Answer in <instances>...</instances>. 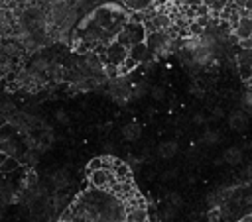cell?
<instances>
[{
  "label": "cell",
  "mask_w": 252,
  "mask_h": 222,
  "mask_svg": "<svg viewBox=\"0 0 252 222\" xmlns=\"http://www.w3.org/2000/svg\"><path fill=\"white\" fill-rule=\"evenodd\" d=\"M124 222H148V212L142 204L126 206V220Z\"/></svg>",
  "instance_id": "cell-4"
},
{
  "label": "cell",
  "mask_w": 252,
  "mask_h": 222,
  "mask_svg": "<svg viewBox=\"0 0 252 222\" xmlns=\"http://www.w3.org/2000/svg\"><path fill=\"white\" fill-rule=\"evenodd\" d=\"M49 185H51V189L53 191H65L69 185H71V175H69V171L67 169H57L55 173H51L49 175Z\"/></svg>",
  "instance_id": "cell-3"
},
{
  "label": "cell",
  "mask_w": 252,
  "mask_h": 222,
  "mask_svg": "<svg viewBox=\"0 0 252 222\" xmlns=\"http://www.w3.org/2000/svg\"><path fill=\"white\" fill-rule=\"evenodd\" d=\"M219 141H220V132H217V130H207L201 136V143H205V145H215Z\"/></svg>",
  "instance_id": "cell-11"
},
{
  "label": "cell",
  "mask_w": 252,
  "mask_h": 222,
  "mask_svg": "<svg viewBox=\"0 0 252 222\" xmlns=\"http://www.w3.org/2000/svg\"><path fill=\"white\" fill-rule=\"evenodd\" d=\"M51 2H53V0H51ZM55 2H61V0H55Z\"/></svg>",
  "instance_id": "cell-23"
},
{
  "label": "cell",
  "mask_w": 252,
  "mask_h": 222,
  "mask_svg": "<svg viewBox=\"0 0 252 222\" xmlns=\"http://www.w3.org/2000/svg\"><path fill=\"white\" fill-rule=\"evenodd\" d=\"M128 53H130V47H126L124 43H120L118 39L112 41L106 49H104V55H106V65H114V67H120L126 59H128Z\"/></svg>",
  "instance_id": "cell-1"
},
{
  "label": "cell",
  "mask_w": 252,
  "mask_h": 222,
  "mask_svg": "<svg viewBox=\"0 0 252 222\" xmlns=\"http://www.w3.org/2000/svg\"><path fill=\"white\" fill-rule=\"evenodd\" d=\"M240 222H252V212H250V214H244V216L240 218Z\"/></svg>",
  "instance_id": "cell-19"
},
{
  "label": "cell",
  "mask_w": 252,
  "mask_h": 222,
  "mask_svg": "<svg viewBox=\"0 0 252 222\" xmlns=\"http://www.w3.org/2000/svg\"><path fill=\"white\" fill-rule=\"evenodd\" d=\"M108 163H110V157H94L89 161L87 169L89 171H96V169H108Z\"/></svg>",
  "instance_id": "cell-12"
},
{
  "label": "cell",
  "mask_w": 252,
  "mask_h": 222,
  "mask_svg": "<svg viewBox=\"0 0 252 222\" xmlns=\"http://www.w3.org/2000/svg\"><path fill=\"white\" fill-rule=\"evenodd\" d=\"M140 136H142V126L138 122H128L122 126V138L126 141H136L140 139Z\"/></svg>",
  "instance_id": "cell-6"
},
{
  "label": "cell",
  "mask_w": 252,
  "mask_h": 222,
  "mask_svg": "<svg viewBox=\"0 0 252 222\" xmlns=\"http://www.w3.org/2000/svg\"><path fill=\"white\" fill-rule=\"evenodd\" d=\"M242 102H244V106H246V110H248V112H252V90L244 94V98H242Z\"/></svg>",
  "instance_id": "cell-17"
},
{
  "label": "cell",
  "mask_w": 252,
  "mask_h": 222,
  "mask_svg": "<svg viewBox=\"0 0 252 222\" xmlns=\"http://www.w3.org/2000/svg\"><path fill=\"white\" fill-rule=\"evenodd\" d=\"M124 4L128 8H134V10H144L150 6V0H124Z\"/></svg>",
  "instance_id": "cell-14"
},
{
  "label": "cell",
  "mask_w": 252,
  "mask_h": 222,
  "mask_svg": "<svg viewBox=\"0 0 252 222\" xmlns=\"http://www.w3.org/2000/svg\"><path fill=\"white\" fill-rule=\"evenodd\" d=\"M20 169V159L16 155H8L4 159V163L0 165V173L2 175H10V173H16Z\"/></svg>",
  "instance_id": "cell-9"
},
{
  "label": "cell",
  "mask_w": 252,
  "mask_h": 222,
  "mask_svg": "<svg viewBox=\"0 0 252 222\" xmlns=\"http://www.w3.org/2000/svg\"><path fill=\"white\" fill-rule=\"evenodd\" d=\"M55 118H57V120H59L61 124H67V122H69V116H67V114H65L63 110H59V112L55 114Z\"/></svg>",
  "instance_id": "cell-18"
},
{
  "label": "cell",
  "mask_w": 252,
  "mask_h": 222,
  "mask_svg": "<svg viewBox=\"0 0 252 222\" xmlns=\"http://www.w3.org/2000/svg\"><path fill=\"white\" fill-rule=\"evenodd\" d=\"M6 157H8V153H4V151H0V165L4 163V159H6Z\"/></svg>",
  "instance_id": "cell-20"
},
{
  "label": "cell",
  "mask_w": 252,
  "mask_h": 222,
  "mask_svg": "<svg viewBox=\"0 0 252 222\" xmlns=\"http://www.w3.org/2000/svg\"><path fill=\"white\" fill-rule=\"evenodd\" d=\"M167 204L179 208V206H183V198H181L177 193H169V194H167Z\"/></svg>",
  "instance_id": "cell-15"
},
{
  "label": "cell",
  "mask_w": 252,
  "mask_h": 222,
  "mask_svg": "<svg viewBox=\"0 0 252 222\" xmlns=\"http://www.w3.org/2000/svg\"><path fill=\"white\" fill-rule=\"evenodd\" d=\"M89 181L93 187L96 189H110V185L114 183V175L110 169H96V171H89Z\"/></svg>",
  "instance_id": "cell-2"
},
{
  "label": "cell",
  "mask_w": 252,
  "mask_h": 222,
  "mask_svg": "<svg viewBox=\"0 0 252 222\" xmlns=\"http://www.w3.org/2000/svg\"><path fill=\"white\" fill-rule=\"evenodd\" d=\"M4 124H6V120H4V116H0V128H2Z\"/></svg>",
  "instance_id": "cell-22"
},
{
  "label": "cell",
  "mask_w": 252,
  "mask_h": 222,
  "mask_svg": "<svg viewBox=\"0 0 252 222\" xmlns=\"http://www.w3.org/2000/svg\"><path fill=\"white\" fill-rule=\"evenodd\" d=\"M177 153V141H163L158 145V155L161 159H171Z\"/></svg>",
  "instance_id": "cell-7"
},
{
  "label": "cell",
  "mask_w": 252,
  "mask_h": 222,
  "mask_svg": "<svg viewBox=\"0 0 252 222\" xmlns=\"http://www.w3.org/2000/svg\"><path fill=\"white\" fill-rule=\"evenodd\" d=\"M228 126L232 128V130H244L246 126H248V114L244 112V110H234L230 116H228Z\"/></svg>",
  "instance_id": "cell-5"
},
{
  "label": "cell",
  "mask_w": 252,
  "mask_h": 222,
  "mask_svg": "<svg viewBox=\"0 0 252 222\" xmlns=\"http://www.w3.org/2000/svg\"><path fill=\"white\" fill-rule=\"evenodd\" d=\"M14 2H16V4H18V6H26V4H28V2H30V0H14Z\"/></svg>",
  "instance_id": "cell-21"
},
{
  "label": "cell",
  "mask_w": 252,
  "mask_h": 222,
  "mask_svg": "<svg viewBox=\"0 0 252 222\" xmlns=\"http://www.w3.org/2000/svg\"><path fill=\"white\" fill-rule=\"evenodd\" d=\"M150 94H152L156 100H161V98L165 96V90H163L161 86H152V88H150Z\"/></svg>",
  "instance_id": "cell-16"
},
{
  "label": "cell",
  "mask_w": 252,
  "mask_h": 222,
  "mask_svg": "<svg viewBox=\"0 0 252 222\" xmlns=\"http://www.w3.org/2000/svg\"><path fill=\"white\" fill-rule=\"evenodd\" d=\"M148 51H150V49H148L146 41H140V43H134V45L130 47V53H128V55H130L134 61H138V63H140V61L148 55Z\"/></svg>",
  "instance_id": "cell-10"
},
{
  "label": "cell",
  "mask_w": 252,
  "mask_h": 222,
  "mask_svg": "<svg viewBox=\"0 0 252 222\" xmlns=\"http://www.w3.org/2000/svg\"><path fill=\"white\" fill-rule=\"evenodd\" d=\"M0 151H4V153H8V155H16L18 145H16V141H14L12 138H8V139H2V141H0Z\"/></svg>",
  "instance_id": "cell-13"
},
{
  "label": "cell",
  "mask_w": 252,
  "mask_h": 222,
  "mask_svg": "<svg viewBox=\"0 0 252 222\" xmlns=\"http://www.w3.org/2000/svg\"><path fill=\"white\" fill-rule=\"evenodd\" d=\"M222 161L224 163H228V165H236V163H240L242 161V149L240 147H228L224 153H222Z\"/></svg>",
  "instance_id": "cell-8"
}]
</instances>
